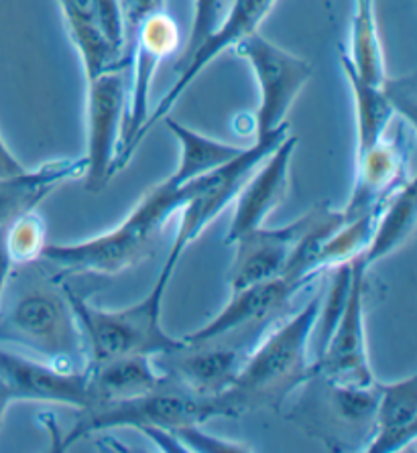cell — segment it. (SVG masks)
I'll list each match as a JSON object with an SVG mask.
<instances>
[{"instance_id": "obj_29", "label": "cell", "mask_w": 417, "mask_h": 453, "mask_svg": "<svg viewBox=\"0 0 417 453\" xmlns=\"http://www.w3.org/2000/svg\"><path fill=\"white\" fill-rule=\"evenodd\" d=\"M94 9L104 37L122 55L125 53V27H122L120 0H94ZM122 65H125V61H122Z\"/></svg>"}, {"instance_id": "obj_16", "label": "cell", "mask_w": 417, "mask_h": 453, "mask_svg": "<svg viewBox=\"0 0 417 453\" xmlns=\"http://www.w3.org/2000/svg\"><path fill=\"white\" fill-rule=\"evenodd\" d=\"M407 153L399 139H382L367 153L357 157V183L352 196L342 208L344 218H354L371 211L395 194L413 177L409 175Z\"/></svg>"}, {"instance_id": "obj_23", "label": "cell", "mask_w": 417, "mask_h": 453, "mask_svg": "<svg viewBox=\"0 0 417 453\" xmlns=\"http://www.w3.org/2000/svg\"><path fill=\"white\" fill-rule=\"evenodd\" d=\"M166 125L180 142V163H177L174 173L167 177L174 185H186L197 180V177L210 173V171L222 167V165L241 155L244 149L212 139V136L197 133V130L181 125V122L169 119V116H166Z\"/></svg>"}, {"instance_id": "obj_3", "label": "cell", "mask_w": 417, "mask_h": 453, "mask_svg": "<svg viewBox=\"0 0 417 453\" xmlns=\"http://www.w3.org/2000/svg\"><path fill=\"white\" fill-rule=\"evenodd\" d=\"M174 273L175 269L163 265L151 291L141 301L122 309L96 307L64 285L84 332L88 366L116 358H131V356L159 358L186 348L183 338H174L163 327V301Z\"/></svg>"}, {"instance_id": "obj_1", "label": "cell", "mask_w": 417, "mask_h": 453, "mask_svg": "<svg viewBox=\"0 0 417 453\" xmlns=\"http://www.w3.org/2000/svg\"><path fill=\"white\" fill-rule=\"evenodd\" d=\"M322 299L313 297L290 319L273 326L249 349L235 382L220 395L235 417L252 409H279L297 388H304L316 372L310 340L320 321Z\"/></svg>"}, {"instance_id": "obj_20", "label": "cell", "mask_w": 417, "mask_h": 453, "mask_svg": "<svg viewBox=\"0 0 417 453\" xmlns=\"http://www.w3.org/2000/svg\"><path fill=\"white\" fill-rule=\"evenodd\" d=\"M61 15L66 19L67 33L84 65L86 81L114 67L127 70L122 65V55L111 45L102 33L96 19L94 0H56ZM128 72V70H127Z\"/></svg>"}, {"instance_id": "obj_27", "label": "cell", "mask_w": 417, "mask_h": 453, "mask_svg": "<svg viewBox=\"0 0 417 453\" xmlns=\"http://www.w3.org/2000/svg\"><path fill=\"white\" fill-rule=\"evenodd\" d=\"M224 12H227V0H194V23H191L188 47L180 55L177 65L183 64L196 51V47L216 29L224 17Z\"/></svg>"}, {"instance_id": "obj_2", "label": "cell", "mask_w": 417, "mask_h": 453, "mask_svg": "<svg viewBox=\"0 0 417 453\" xmlns=\"http://www.w3.org/2000/svg\"><path fill=\"white\" fill-rule=\"evenodd\" d=\"M186 200V185L163 180L153 185L131 214L112 230L73 244H47L41 260L64 274L116 277L151 254L163 226L177 216Z\"/></svg>"}, {"instance_id": "obj_18", "label": "cell", "mask_w": 417, "mask_h": 453, "mask_svg": "<svg viewBox=\"0 0 417 453\" xmlns=\"http://www.w3.org/2000/svg\"><path fill=\"white\" fill-rule=\"evenodd\" d=\"M86 171L84 157L61 159L27 169L25 173L0 177V232L15 222L19 216L37 210L61 183L81 180Z\"/></svg>"}, {"instance_id": "obj_31", "label": "cell", "mask_w": 417, "mask_h": 453, "mask_svg": "<svg viewBox=\"0 0 417 453\" xmlns=\"http://www.w3.org/2000/svg\"><path fill=\"white\" fill-rule=\"evenodd\" d=\"M29 169L27 165L19 161V157L12 153L6 145L3 134H0V177H12V175H20Z\"/></svg>"}, {"instance_id": "obj_8", "label": "cell", "mask_w": 417, "mask_h": 453, "mask_svg": "<svg viewBox=\"0 0 417 453\" xmlns=\"http://www.w3.org/2000/svg\"><path fill=\"white\" fill-rule=\"evenodd\" d=\"M235 53L251 65L259 84V108L252 119L257 139L290 130L287 114L312 75L304 58L252 33L235 47Z\"/></svg>"}, {"instance_id": "obj_13", "label": "cell", "mask_w": 417, "mask_h": 453, "mask_svg": "<svg viewBox=\"0 0 417 453\" xmlns=\"http://www.w3.org/2000/svg\"><path fill=\"white\" fill-rule=\"evenodd\" d=\"M296 147V136L287 134L249 177L235 200L236 208L224 236V244L232 246L241 236L261 228L271 211L282 205L290 188V167Z\"/></svg>"}, {"instance_id": "obj_19", "label": "cell", "mask_w": 417, "mask_h": 453, "mask_svg": "<svg viewBox=\"0 0 417 453\" xmlns=\"http://www.w3.org/2000/svg\"><path fill=\"white\" fill-rule=\"evenodd\" d=\"M167 376L155 358L149 356H131L88 366V390H90V409L102 407L135 396L147 395L163 387ZM81 413V411H80Z\"/></svg>"}, {"instance_id": "obj_12", "label": "cell", "mask_w": 417, "mask_h": 453, "mask_svg": "<svg viewBox=\"0 0 417 453\" xmlns=\"http://www.w3.org/2000/svg\"><path fill=\"white\" fill-rule=\"evenodd\" d=\"M322 205L305 211L302 218L293 219L282 228H257L236 240L235 263L230 269V291L263 283V280L282 277L293 250L302 236L316 222Z\"/></svg>"}, {"instance_id": "obj_5", "label": "cell", "mask_w": 417, "mask_h": 453, "mask_svg": "<svg viewBox=\"0 0 417 453\" xmlns=\"http://www.w3.org/2000/svg\"><path fill=\"white\" fill-rule=\"evenodd\" d=\"M218 417H235L220 396L216 399L196 396L167 379L163 387L147 395L81 411L76 427L67 434L66 441L58 449L70 448L80 439L102 434V431L127 427L141 434L145 429H166L175 434L180 429L206 425Z\"/></svg>"}, {"instance_id": "obj_4", "label": "cell", "mask_w": 417, "mask_h": 453, "mask_svg": "<svg viewBox=\"0 0 417 453\" xmlns=\"http://www.w3.org/2000/svg\"><path fill=\"white\" fill-rule=\"evenodd\" d=\"M0 344L64 370H88V349L78 315L61 287H33L0 315Z\"/></svg>"}, {"instance_id": "obj_7", "label": "cell", "mask_w": 417, "mask_h": 453, "mask_svg": "<svg viewBox=\"0 0 417 453\" xmlns=\"http://www.w3.org/2000/svg\"><path fill=\"white\" fill-rule=\"evenodd\" d=\"M367 273L368 269L359 260L351 263L344 301L326 327V344L313 362L316 379L338 387L368 388L377 380L367 348Z\"/></svg>"}, {"instance_id": "obj_24", "label": "cell", "mask_w": 417, "mask_h": 453, "mask_svg": "<svg viewBox=\"0 0 417 453\" xmlns=\"http://www.w3.org/2000/svg\"><path fill=\"white\" fill-rule=\"evenodd\" d=\"M351 50L348 58L352 61L354 72L368 84H381L385 75V55L377 29V15H375V0H354Z\"/></svg>"}, {"instance_id": "obj_9", "label": "cell", "mask_w": 417, "mask_h": 453, "mask_svg": "<svg viewBox=\"0 0 417 453\" xmlns=\"http://www.w3.org/2000/svg\"><path fill=\"white\" fill-rule=\"evenodd\" d=\"M127 70L114 67L88 80V141H86V189L98 194L116 175L122 136L128 112Z\"/></svg>"}, {"instance_id": "obj_21", "label": "cell", "mask_w": 417, "mask_h": 453, "mask_svg": "<svg viewBox=\"0 0 417 453\" xmlns=\"http://www.w3.org/2000/svg\"><path fill=\"white\" fill-rule=\"evenodd\" d=\"M415 211L417 197L415 181L412 180L379 205L373 236L368 240L367 250L360 254V258H357L359 263L371 271L373 265L401 249L415 228Z\"/></svg>"}, {"instance_id": "obj_22", "label": "cell", "mask_w": 417, "mask_h": 453, "mask_svg": "<svg viewBox=\"0 0 417 453\" xmlns=\"http://www.w3.org/2000/svg\"><path fill=\"white\" fill-rule=\"evenodd\" d=\"M340 67L351 86L354 110H357V157H360L385 136L395 110L382 90V84H368L359 78L346 50H340Z\"/></svg>"}, {"instance_id": "obj_11", "label": "cell", "mask_w": 417, "mask_h": 453, "mask_svg": "<svg viewBox=\"0 0 417 453\" xmlns=\"http://www.w3.org/2000/svg\"><path fill=\"white\" fill-rule=\"evenodd\" d=\"M0 379L15 401L64 404L78 411L90 407L88 370H64L23 349L0 344Z\"/></svg>"}, {"instance_id": "obj_15", "label": "cell", "mask_w": 417, "mask_h": 453, "mask_svg": "<svg viewBox=\"0 0 417 453\" xmlns=\"http://www.w3.org/2000/svg\"><path fill=\"white\" fill-rule=\"evenodd\" d=\"M249 349L208 344L188 346L159 356V368L171 382L196 396L216 399L235 382Z\"/></svg>"}, {"instance_id": "obj_26", "label": "cell", "mask_w": 417, "mask_h": 453, "mask_svg": "<svg viewBox=\"0 0 417 453\" xmlns=\"http://www.w3.org/2000/svg\"><path fill=\"white\" fill-rule=\"evenodd\" d=\"M3 242L12 266L37 263L47 246L45 219L37 214V210L27 211L3 230Z\"/></svg>"}, {"instance_id": "obj_32", "label": "cell", "mask_w": 417, "mask_h": 453, "mask_svg": "<svg viewBox=\"0 0 417 453\" xmlns=\"http://www.w3.org/2000/svg\"><path fill=\"white\" fill-rule=\"evenodd\" d=\"M11 273H12V263H11L9 254H6V250H4L3 232H0V309H3V299H4L6 285H9ZM0 315H3V311H0Z\"/></svg>"}, {"instance_id": "obj_10", "label": "cell", "mask_w": 417, "mask_h": 453, "mask_svg": "<svg viewBox=\"0 0 417 453\" xmlns=\"http://www.w3.org/2000/svg\"><path fill=\"white\" fill-rule=\"evenodd\" d=\"M275 3L277 0H232L216 29L196 47V51L191 53L183 64L177 65L180 75H177L175 84L169 88V92L163 96L155 110H151L145 127L141 128L136 145H141V142L145 141V136L149 134V130L157 125V120L166 119L171 112V108L180 102L188 88L200 78V73L206 70L218 55H222L228 50H235L244 37H249L252 33L259 31V27H261L265 17L269 15Z\"/></svg>"}, {"instance_id": "obj_28", "label": "cell", "mask_w": 417, "mask_h": 453, "mask_svg": "<svg viewBox=\"0 0 417 453\" xmlns=\"http://www.w3.org/2000/svg\"><path fill=\"white\" fill-rule=\"evenodd\" d=\"M122 11V27H125V53H122V61L125 67L131 73V53L133 45L139 33L141 25L155 15L157 11H163V0H120Z\"/></svg>"}, {"instance_id": "obj_17", "label": "cell", "mask_w": 417, "mask_h": 453, "mask_svg": "<svg viewBox=\"0 0 417 453\" xmlns=\"http://www.w3.org/2000/svg\"><path fill=\"white\" fill-rule=\"evenodd\" d=\"M375 411L368 453L403 451L417 439V376L381 382L375 380Z\"/></svg>"}, {"instance_id": "obj_6", "label": "cell", "mask_w": 417, "mask_h": 453, "mask_svg": "<svg viewBox=\"0 0 417 453\" xmlns=\"http://www.w3.org/2000/svg\"><path fill=\"white\" fill-rule=\"evenodd\" d=\"M285 136L287 130L279 134L266 136V139H257L255 145L244 147L243 153L227 165L186 183L188 200L181 205V210L177 211L180 226H177L174 244H171L169 254L163 265L177 269V263L181 260L183 252L188 250V246L196 242L202 232L236 200V196L241 194V189L249 181V177L255 173V169L263 163L265 157Z\"/></svg>"}, {"instance_id": "obj_14", "label": "cell", "mask_w": 417, "mask_h": 453, "mask_svg": "<svg viewBox=\"0 0 417 453\" xmlns=\"http://www.w3.org/2000/svg\"><path fill=\"white\" fill-rule=\"evenodd\" d=\"M299 291L302 289H297L296 285L283 277L230 291L228 303L208 324L188 334L183 342L188 346L208 344V342L228 338V335L243 332V329L263 326L266 319H273V315L290 305Z\"/></svg>"}, {"instance_id": "obj_25", "label": "cell", "mask_w": 417, "mask_h": 453, "mask_svg": "<svg viewBox=\"0 0 417 453\" xmlns=\"http://www.w3.org/2000/svg\"><path fill=\"white\" fill-rule=\"evenodd\" d=\"M377 211L379 208H375L360 216L344 218V222L320 246L316 263H313L316 277L326 271H334L338 266L351 265L357 258H360V254L367 250L368 240L373 236Z\"/></svg>"}, {"instance_id": "obj_33", "label": "cell", "mask_w": 417, "mask_h": 453, "mask_svg": "<svg viewBox=\"0 0 417 453\" xmlns=\"http://www.w3.org/2000/svg\"><path fill=\"white\" fill-rule=\"evenodd\" d=\"M17 403L15 396H12L11 388L6 387L4 380L0 379V431H3V425H4V418H6V413H9L11 404Z\"/></svg>"}, {"instance_id": "obj_30", "label": "cell", "mask_w": 417, "mask_h": 453, "mask_svg": "<svg viewBox=\"0 0 417 453\" xmlns=\"http://www.w3.org/2000/svg\"><path fill=\"white\" fill-rule=\"evenodd\" d=\"M382 90H385L389 102L395 112L405 116L409 125L413 128L415 122V75L409 73L399 80H382Z\"/></svg>"}]
</instances>
